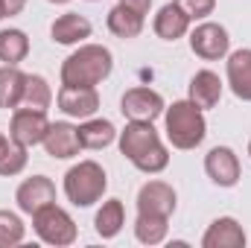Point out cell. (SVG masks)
Segmentation results:
<instances>
[{
    "mask_svg": "<svg viewBox=\"0 0 251 248\" xmlns=\"http://www.w3.org/2000/svg\"><path fill=\"white\" fill-rule=\"evenodd\" d=\"M120 152L146 175L164 173L170 167V152L161 143L158 131L152 123H140V120H128L126 128L120 131Z\"/></svg>",
    "mask_w": 251,
    "mask_h": 248,
    "instance_id": "cell-1",
    "label": "cell"
},
{
    "mask_svg": "<svg viewBox=\"0 0 251 248\" xmlns=\"http://www.w3.org/2000/svg\"><path fill=\"white\" fill-rule=\"evenodd\" d=\"M114 70V56L102 44H82L62 64V85L76 88H97Z\"/></svg>",
    "mask_w": 251,
    "mask_h": 248,
    "instance_id": "cell-2",
    "label": "cell"
},
{
    "mask_svg": "<svg viewBox=\"0 0 251 248\" xmlns=\"http://www.w3.org/2000/svg\"><path fill=\"white\" fill-rule=\"evenodd\" d=\"M164 120H167V140L184 152L196 149L207 134V123H204L201 108L190 99H178L170 108H164Z\"/></svg>",
    "mask_w": 251,
    "mask_h": 248,
    "instance_id": "cell-3",
    "label": "cell"
},
{
    "mask_svg": "<svg viewBox=\"0 0 251 248\" xmlns=\"http://www.w3.org/2000/svg\"><path fill=\"white\" fill-rule=\"evenodd\" d=\"M105 190H108V175L97 161H79L64 175V196L76 207L97 204L105 196Z\"/></svg>",
    "mask_w": 251,
    "mask_h": 248,
    "instance_id": "cell-4",
    "label": "cell"
},
{
    "mask_svg": "<svg viewBox=\"0 0 251 248\" xmlns=\"http://www.w3.org/2000/svg\"><path fill=\"white\" fill-rule=\"evenodd\" d=\"M32 228H35V234L41 237V243L56 246V248L73 246V243H76V237H79L73 216H70L64 207H59L56 201L32 213Z\"/></svg>",
    "mask_w": 251,
    "mask_h": 248,
    "instance_id": "cell-5",
    "label": "cell"
},
{
    "mask_svg": "<svg viewBox=\"0 0 251 248\" xmlns=\"http://www.w3.org/2000/svg\"><path fill=\"white\" fill-rule=\"evenodd\" d=\"M190 50L204 59V62H216V59H225L228 50H231V38H228V29L222 24H213V21H204L199 24L193 32H190Z\"/></svg>",
    "mask_w": 251,
    "mask_h": 248,
    "instance_id": "cell-6",
    "label": "cell"
},
{
    "mask_svg": "<svg viewBox=\"0 0 251 248\" xmlns=\"http://www.w3.org/2000/svg\"><path fill=\"white\" fill-rule=\"evenodd\" d=\"M164 97L152 88H128L120 99V111L126 120H140V123H155L164 114Z\"/></svg>",
    "mask_w": 251,
    "mask_h": 248,
    "instance_id": "cell-7",
    "label": "cell"
},
{
    "mask_svg": "<svg viewBox=\"0 0 251 248\" xmlns=\"http://www.w3.org/2000/svg\"><path fill=\"white\" fill-rule=\"evenodd\" d=\"M50 128V120H47V111H35V108H15L12 114V123H9V137L21 146H38L44 140Z\"/></svg>",
    "mask_w": 251,
    "mask_h": 248,
    "instance_id": "cell-8",
    "label": "cell"
},
{
    "mask_svg": "<svg viewBox=\"0 0 251 248\" xmlns=\"http://www.w3.org/2000/svg\"><path fill=\"white\" fill-rule=\"evenodd\" d=\"M204 173L213 184L219 187H234L243 175V167H240V158L234 149L228 146H213L207 155H204Z\"/></svg>",
    "mask_w": 251,
    "mask_h": 248,
    "instance_id": "cell-9",
    "label": "cell"
},
{
    "mask_svg": "<svg viewBox=\"0 0 251 248\" xmlns=\"http://www.w3.org/2000/svg\"><path fill=\"white\" fill-rule=\"evenodd\" d=\"M56 102H59V108L67 117H76V120H88V117H94L100 111V94H97V88L62 85Z\"/></svg>",
    "mask_w": 251,
    "mask_h": 248,
    "instance_id": "cell-10",
    "label": "cell"
},
{
    "mask_svg": "<svg viewBox=\"0 0 251 248\" xmlns=\"http://www.w3.org/2000/svg\"><path fill=\"white\" fill-rule=\"evenodd\" d=\"M15 201H18L21 213L32 216L35 210H41V207H47V204L56 201V184L47 175H32V178L21 181L18 193H15Z\"/></svg>",
    "mask_w": 251,
    "mask_h": 248,
    "instance_id": "cell-11",
    "label": "cell"
},
{
    "mask_svg": "<svg viewBox=\"0 0 251 248\" xmlns=\"http://www.w3.org/2000/svg\"><path fill=\"white\" fill-rule=\"evenodd\" d=\"M176 190L167 181H146L137 193V213H158V216H173L176 213Z\"/></svg>",
    "mask_w": 251,
    "mask_h": 248,
    "instance_id": "cell-12",
    "label": "cell"
},
{
    "mask_svg": "<svg viewBox=\"0 0 251 248\" xmlns=\"http://www.w3.org/2000/svg\"><path fill=\"white\" fill-rule=\"evenodd\" d=\"M41 146H44L47 155L56 158V161L76 158L79 149H82V143H79V128L70 125V123H50L44 140H41Z\"/></svg>",
    "mask_w": 251,
    "mask_h": 248,
    "instance_id": "cell-13",
    "label": "cell"
},
{
    "mask_svg": "<svg viewBox=\"0 0 251 248\" xmlns=\"http://www.w3.org/2000/svg\"><path fill=\"white\" fill-rule=\"evenodd\" d=\"M201 248H246V231L234 216H219L204 231Z\"/></svg>",
    "mask_w": 251,
    "mask_h": 248,
    "instance_id": "cell-14",
    "label": "cell"
},
{
    "mask_svg": "<svg viewBox=\"0 0 251 248\" xmlns=\"http://www.w3.org/2000/svg\"><path fill=\"white\" fill-rule=\"evenodd\" d=\"M228 85L237 99L251 102V50H234L228 56Z\"/></svg>",
    "mask_w": 251,
    "mask_h": 248,
    "instance_id": "cell-15",
    "label": "cell"
},
{
    "mask_svg": "<svg viewBox=\"0 0 251 248\" xmlns=\"http://www.w3.org/2000/svg\"><path fill=\"white\" fill-rule=\"evenodd\" d=\"M50 35L56 44H82L85 38H91V21L79 12L59 15L50 26Z\"/></svg>",
    "mask_w": 251,
    "mask_h": 248,
    "instance_id": "cell-16",
    "label": "cell"
},
{
    "mask_svg": "<svg viewBox=\"0 0 251 248\" xmlns=\"http://www.w3.org/2000/svg\"><path fill=\"white\" fill-rule=\"evenodd\" d=\"M187 99L196 102L201 111L219 105V99H222V79H219L213 70H199V73L190 79V97Z\"/></svg>",
    "mask_w": 251,
    "mask_h": 248,
    "instance_id": "cell-17",
    "label": "cell"
},
{
    "mask_svg": "<svg viewBox=\"0 0 251 248\" xmlns=\"http://www.w3.org/2000/svg\"><path fill=\"white\" fill-rule=\"evenodd\" d=\"M152 26H155V35H158V38H164V41H178V38L187 35L190 18L176 6V3H167V6L158 9Z\"/></svg>",
    "mask_w": 251,
    "mask_h": 248,
    "instance_id": "cell-18",
    "label": "cell"
},
{
    "mask_svg": "<svg viewBox=\"0 0 251 248\" xmlns=\"http://www.w3.org/2000/svg\"><path fill=\"white\" fill-rule=\"evenodd\" d=\"M79 128V143H82V149H105V146H111L114 143V137H117V128L111 120H102V117H88L82 125H76Z\"/></svg>",
    "mask_w": 251,
    "mask_h": 248,
    "instance_id": "cell-19",
    "label": "cell"
},
{
    "mask_svg": "<svg viewBox=\"0 0 251 248\" xmlns=\"http://www.w3.org/2000/svg\"><path fill=\"white\" fill-rule=\"evenodd\" d=\"M126 225V210L120 198H108L102 201V207L97 210V219H94V228L102 240H114Z\"/></svg>",
    "mask_w": 251,
    "mask_h": 248,
    "instance_id": "cell-20",
    "label": "cell"
},
{
    "mask_svg": "<svg viewBox=\"0 0 251 248\" xmlns=\"http://www.w3.org/2000/svg\"><path fill=\"white\" fill-rule=\"evenodd\" d=\"M167 231H170V219L167 216L137 213V219H134V237L143 246H161L167 240Z\"/></svg>",
    "mask_w": 251,
    "mask_h": 248,
    "instance_id": "cell-21",
    "label": "cell"
},
{
    "mask_svg": "<svg viewBox=\"0 0 251 248\" xmlns=\"http://www.w3.org/2000/svg\"><path fill=\"white\" fill-rule=\"evenodd\" d=\"M24 79L26 73L18 70V64H3L0 67V108H21V94H24Z\"/></svg>",
    "mask_w": 251,
    "mask_h": 248,
    "instance_id": "cell-22",
    "label": "cell"
},
{
    "mask_svg": "<svg viewBox=\"0 0 251 248\" xmlns=\"http://www.w3.org/2000/svg\"><path fill=\"white\" fill-rule=\"evenodd\" d=\"M108 29L117 35V38H137L143 32V15L128 9L123 3H117L111 12H108Z\"/></svg>",
    "mask_w": 251,
    "mask_h": 248,
    "instance_id": "cell-23",
    "label": "cell"
},
{
    "mask_svg": "<svg viewBox=\"0 0 251 248\" xmlns=\"http://www.w3.org/2000/svg\"><path fill=\"white\" fill-rule=\"evenodd\" d=\"M50 102H53V91H50L47 79L38 76V73H26V79H24V94H21V108L47 111Z\"/></svg>",
    "mask_w": 251,
    "mask_h": 248,
    "instance_id": "cell-24",
    "label": "cell"
},
{
    "mask_svg": "<svg viewBox=\"0 0 251 248\" xmlns=\"http://www.w3.org/2000/svg\"><path fill=\"white\" fill-rule=\"evenodd\" d=\"M29 56V38L24 29H0V62L3 64H21Z\"/></svg>",
    "mask_w": 251,
    "mask_h": 248,
    "instance_id": "cell-25",
    "label": "cell"
},
{
    "mask_svg": "<svg viewBox=\"0 0 251 248\" xmlns=\"http://www.w3.org/2000/svg\"><path fill=\"white\" fill-rule=\"evenodd\" d=\"M26 161H29L26 146H21V143L9 140V146H6V149H3V155H0V175H3V178H12V175L24 173Z\"/></svg>",
    "mask_w": 251,
    "mask_h": 248,
    "instance_id": "cell-26",
    "label": "cell"
},
{
    "mask_svg": "<svg viewBox=\"0 0 251 248\" xmlns=\"http://www.w3.org/2000/svg\"><path fill=\"white\" fill-rule=\"evenodd\" d=\"M24 222L12 210H0V248H12L24 243Z\"/></svg>",
    "mask_w": 251,
    "mask_h": 248,
    "instance_id": "cell-27",
    "label": "cell"
},
{
    "mask_svg": "<svg viewBox=\"0 0 251 248\" xmlns=\"http://www.w3.org/2000/svg\"><path fill=\"white\" fill-rule=\"evenodd\" d=\"M190 21H204L213 9H216V0H173Z\"/></svg>",
    "mask_w": 251,
    "mask_h": 248,
    "instance_id": "cell-28",
    "label": "cell"
},
{
    "mask_svg": "<svg viewBox=\"0 0 251 248\" xmlns=\"http://www.w3.org/2000/svg\"><path fill=\"white\" fill-rule=\"evenodd\" d=\"M26 6V0H0V9H3V18H15L21 15Z\"/></svg>",
    "mask_w": 251,
    "mask_h": 248,
    "instance_id": "cell-29",
    "label": "cell"
},
{
    "mask_svg": "<svg viewBox=\"0 0 251 248\" xmlns=\"http://www.w3.org/2000/svg\"><path fill=\"white\" fill-rule=\"evenodd\" d=\"M120 3L128 6V9H134V12H140V15H146L152 9V0H120Z\"/></svg>",
    "mask_w": 251,
    "mask_h": 248,
    "instance_id": "cell-30",
    "label": "cell"
},
{
    "mask_svg": "<svg viewBox=\"0 0 251 248\" xmlns=\"http://www.w3.org/2000/svg\"><path fill=\"white\" fill-rule=\"evenodd\" d=\"M9 140H12V137H6V134H3V131H0V155H3V149H6V146H9Z\"/></svg>",
    "mask_w": 251,
    "mask_h": 248,
    "instance_id": "cell-31",
    "label": "cell"
},
{
    "mask_svg": "<svg viewBox=\"0 0 251 248\" xmlns=\"http://www.w3.org/2000/svg\"><path fill=\"white\" fill-rule=\"evenodd\" d=\"M50 3H70V0H50Z\"/></svg>",
    "mask_w": 251,
    "mask_h": 248,
    "instance_id": "cell-32",
    "label": "cell"
},
{
    "mask_svg": "<svg viewBox=\"0 0 251 248\" xmlns=\"http://www.w3.org/2000/svg\"><path fill=\"white\" fill-rule=\"evenodd\" d=\"M0 21H3V9H0Z\"/></svg>",
    "mask_w": 251,
    "mask_h": 248,
    "instance_id": "cell-33",
    "label": "cell"
},
{
    "mask_svg": "<svg viewBox=\"0 0 251 248\" xmlns=\"http://www.w3.org/2000/svg\"><path fill=\"white\" fill-rule=\"evenodd\" d=\"M249 155H251V143H249Z\"/></svg>",
    "mask_w": 251,
    "mask_h": 248,
    "instance_id": "cell-34",
    "label": "cell"
}]
</instances>
